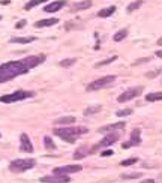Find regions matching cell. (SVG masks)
I'll return each mask as SVG.
<instances>
[{"instance_id":"34","label":"cell","mask_w":162,"mask_h":183,"mask_svg":"<svg viewBox=\"0 0 162 183\" xmlns=\"http://www.w3.org/2000/svg\"><path fill=\"white\" fill-rule=\"evenodd\" d=\"M111 155H113V150H104L102 153H101V156H111Z\"/></svg>"},{"instance_id":"23","label":"cell","mask_w":162,"mask_h":183,"mask_svg":"<svg viewBox=\"0 0 162 183\" xmlns=\"http://www.w3.org/2000/svg\"><path fill=\"white\" fill-rule=\"evenodd\" d=\"M126 36H128V30H126V29H123V30L117 32L116 35L113 36V39H114L116 42H120V41H123V39H125Z\"/></svg>"},{"instance_id":"2","label":"cell","mask_w":162,"mask_h":183,"mask_svg":"<svg viewBox=\"0 0 162 183\" xmlns=\"http://www.w3.org/2000/svg\"><path fill=\"white\" fill-rule=\"evenodd\" d=\"M54 134L60 137V138H63L66 143H75V140H77L78 135H81V134H87V128H83V126H66V128H56L54 129Z\"/></svg>"},{"instance_id":"39","label":"cell","mask_w":162,"mask_h":183,"mask_svg":"<svg viewBox=\"0 0 162 183\" xmlns=\"http://www.w3.org/2000/svg\"><path fill=\"white\" fill-rule=\"evenodd\" d=\"M0 18H2V17H0Z\"/></svg>"},{"instance_id":"31","label":"cell","mask_w":162,"mask_h":183,"mask_svg":"<svg viewBox=\"0 0 162 183\" xmlns=\"http://www.w3.org/2000/svg\"><path fill=\"white\" fill-rule=\"evenodd\" d=\"M140 173H131V174H122V179H138L140 177Z\"/></svg>"},{"instance_id":"33","label":"cell","mask_w":162,"mask_h":183,"mask_svg":"<svg viewBox=\"0 0 162 183\" xmlns=\"http://www.w3.org/2000/svg\"><path fill=\"white\" fill-rule=\"evenodd\" d=\"M162 72V69H158V71H155V72H149V74H147V77H156V75H158V74H161Z\"/></svg>"},{"instance_id":"5","label":"cell","mask_w":162,"mask_h":183,"mask_svg":"<svg viewBox=\"0 0 162 183\" xmlns=\"http://www.w3.org/2000/svg\"><path fill=\"white\" fill-rule=\"evenodd\" d=\"M116 81V75H105L102 78L93 80L89 86H87V92H95V90H99V89H104L107 86H110Z\"/></svg>"},{"instance_id":"8","label":"cell","mask_w":162,"mask_h":183,"mask_svg":"<svg viewBox=\"0 0 162 183\" xmlns=\"http://www.w3.org/2000/svg\"><path fill=\"white\" fill-rule=\"evenodd\" d=\"M44 60H45V56L44 54H38V56H27L21 62L26 65L29 69H32V68H36L38 65H41Z\"/></svg>"},{"instance_id":"6","label":"cell","mask_w":162,"mask_h":183,"mask_svg":"<svg viewBox=\"0 0 162 183\" xmlns=\"http://www.w3.org/2000/svg\"><path fill=\"white\" fill-rule=\"evenodd\" d=\"M141 92H143V87H131V89H128V90H125V92L117 98V102H120V104L128 102V101H131V99L140 96L141 95Z\"/></svg>"},{"instance_id":"11","label":"cell","mask_w":162,"mask_h":183,"mask_svg":"<svg viewBox=\"0 0 162 183\" xmlns=\"http://www.w3.org/2000/svg\"><path fill=\"white\" fill-rule=\"evenodd\" d=\"M20 150L26 152V153L33 152V144H32V141H30L27 134H21V137H20Z\"/></svg>"},{"instance_id":"1","label":"cell","mask_w":162,"mask_h":183,"mask_svg":"<svg viewBox=\"0 0 162 183\" xmlns=\"http://www.w3.org/2000/svg\"><path fill=\"white\" fill-rule=\"evenodd\" d=\"M27 71H29V68L21 60L3 63V65H0V83L9 81V80L15 78L18 75H23V74H26Z\"/></svg>"},{"instance_id":"17","label":"cell","mask_w":162,"mask_h":183,"mask_svg":"<svg viewBox=\"0 0 162 183\" xmlns=\"http://www.w3.org/2000/svg\"><path fill=\"white\" fill-rule=\"evenodd\" d=\"M33 41H36L35 36H27V38H12V39H11V42H14V44H29V42H33Z\"/></svg>"},{"instance_id":"3","label":"cell","mask_w":162,"mask_h":183,"mask_svg":"<svg viewBox=\"0 0 162 183\" xmlns=\"http://www.w3.org/2000/svg\"><path fill=\"white\" fill-rule=\"evenodd\" d=\"M35 96L33 92H29V90H17L11 95H3L0 96V102L3 104H12V102H17V101H23V99H27V98H32Z\"/></svg>"},{"instance_id":"20","label":"cell","mask_w":162,"mask_h":183,"mask_svg":"<svg viewBox=\"0 0 162 183\" xmlns=\"http://www.w3.org/2000/svg\"><path fill=\"white\" fill-rule=\"evenodd\" d=\"M87 150H89V149L84 147V146H83V147H80V149H77V152L74 153V159H83V158H86L89 153H90V152H87Z\"/></svg>"},{"instance_id":"30","label":"cell","mask_w":162,"mask_h":183,"mask_svg":"<svg viewBox=\"0 0 162 183\" xmlns=\"http://www.w3.org/2000/svg\"><path fill=\"white\" fill-rule=\"evenodd\" d=\"M132 114V110L131 108H125V110H119L116 116H119V117H125V116H131Z\"/></svg>"},{"instance_id":"14","label":"cell","mask_w":162,"mask_h":183,"mask_svg":"<svg viewBox=\"0 0 162 183\" xmlns=\"http://www.w3.org/2000/svg\"><path fill=\"white\" fill-rule=\"evenodd\" d=\"M65 5H66L65 0H57V2H53V3H50V5H47L44 9H45V12H57V11L62 9Z\"/></svg>"},{"instance_id":"25","label":"cell","mask_w":162,"mask_h":183,"mask_svg":"<svg viewBox=\"0 0 162 183\" xmlns=\"http://www.w3.org/2000/svg\"><path fill=\"white\" fill-rule=\"evenodd\" d=\"M44 146H45V149H48V150H54L56 149V144H54V141L50 137H45L44 138Z\"/></svg>"},{"instance_id":"38","label":"cell","mask_w":162,"mask_h":183,"mask_svg":"<svg viewBox=\"0 0 162 183\" xmlns=\"http://www.w3.org/2000/svg\"><path fill=\"white\" fill-rule=\"evenodd\" d=\"M0 137H2V135H0Z\"/></svg>"},{"instance_id":"16","label":"cell","mask_w":162,"mask_h":183,"mask_svg":"<svg viewBox=\"0 0 162 183\" xmlns=\"http://www.w3.org/2000/svg\"><path fill=\"white\" fill-rule=\"evenodd\" d=\"M126 126V123L125 122H119V123H114V125H108V126H104L99 129L101 134H105V132H111V131H116V129H122V128H125Z\"/></svg>"},{"instance_id":"15","label":"cell","mask_w":162,"mask_h":183,"mask_svg":"<svg viewBox=\"0 0 162 183\" xmlns=\"http://www.w3.org/2000/svg\"><path fill=\"white\" fill-rule=\"evenodd\" d=\"M57 23H59L57 18H47V20H39V21H36L35 26L36 27H51V26H56Z\"/></svg>"},{"instance_id":"19","label":"cell","mask_w":162,"mask_h":183,"mask_svg":"<svg viewBox=\"0 0 162 183\" xmlns=\"http://www.w3.org/2000/svg\"><path fill=\"white\" fill-rule=\"evenodd\" d=\"M75 122V117L74 116H65V117H59L56 120V125H71V123Z\"/></svg>"},{"instance_id":"18","label":"cell","mask_w":162,"mask_h":183,"mask_svg":"<svg viewBox=\"0 0 162 183\" xmlns=\"http://www.w3.org/2000/svg\"><path fill=\"white\" fill-rule=\"evenodd\" d=\"M114 12H116V6H110V8L101 9V11L98 12V17H101V18H107V17H110V15H113Z\"/></svg>"},{"instance_id":"29","label":"cell","mask_w":162,"mask_h":183,"mask_svg":"<svg viewBox=\"0 0 162 183\" xmlns=\"http://www.w3.org/2000/svg\"><path fill=\"white\" fill-rule=\"evenodd\" d=\"M75 62H77L75 59H65V60L60 62V66H62V68H69V66H72Z\"/></svg>"},{"instance_id":"28","label":"cell","mask_w":162,"mask_h":183,"mask_svg":"<svg viewBox=\"0 0 162 183\" xmlns=\"http://www.w3.org/2000/svg\"><path fill=\"white\" fill-rule=\"evenodd\" d=\"M137 162H138V159H137V158H129V159L122 161V162H120V165H122V167H129V165H132V164H137Z\"/></svg>"},{"instance_id":"35","label":"cell","mask_w":162,"mask_h":183,"mask_svg":"<svg viewBox=\"0 0 162 183\" xmlns=\"http://www.w3.org/2000/svg\"><path fill=\"white\" fill-rule=\"evenodd\" d=\"M141 183H155V180L153 179H146V180H143Z\"/></svg>"},{"instance_id":"13","label":"cell","mask_w":162,"mask_h":183,"mask_svg":"<svg viewBox=\"0 0 162 183\" xmlns=\"http://www.w3.org/2000/svg\"><path fill=\"white\" fill-rule=\"evenodd\" d=\"M92 6V2L90 0H81L78 3H74L72 8H71V12H80V11H86Z\"/></svg>"},{"instance_id":"7","label":"cell","mask_w":162,"mask_h":183,"mask_svg":"<svg viewBox=\"0 0 162 183\" xmlns=\"http://www.w3.org/2000/svg\"><path fill=\"white\" fill-rule=\"evenodd\" d=\"M117 140H119V134H117V132H111V134H108V135H107L102 141H99L96 146H93V147L90 149V153H93L95 150H98V149H102V147H107V146L114 144Z\"/></svg>"},{"instance_id":"27","label":"cell","mask_w":162,"mask_h":183,"mask_svg":"<svg viewBox=\"0 0 162 183\" xmlns=\"http://www.w3.org/2000/svg\"><path fill=\"white\" fill-rule=\"evenodd\" d=\"M141 5H143V0H135V2L129 3V6H128V12H132V11L138 9L140 6H141Z\"/></svg>"},{"instance_id":"36","label":"cell","mask_w":162,"mask_h":183,"mask_svg":"<svg viewBox=\"0 0 162 183\" xmlns=\"http://www.w3.org/2000/svg\"><path fill=\"white\" fill-rule=\"evenodd\" d=\"M156 56H158L159 59H162V50H159V51H156Z\"/></svg>"},{"instance_id":"26","label":"cell","mask_w":162,"mask_h":183,"mask_svg":"<svg viewBox=\"0 0 162 183\" xmlns=\"http://www.w3.org/2000/svg\"><path fill=\"white\" fill-rule=\"evenodd\" d=\"M44 2H47V0H30L29 3L26 5V11H30L32 8H35V6H38V5H41V3H44Z\"/></svg>"},{"instance_id":"37","label":"cell","mask_w":162,"mask_h":183,"mask_svg":"<svg viewBox=\"0 0 162 183\" xmlns=\"http://www.w3.org/2000/svg\"><path fill=\"white\" fill-rule=\"evenodd\" d=\"M158 45H161V47H162V38H159V39H158Z\"/></svg>"},{"instance_id":"4","label":"cell","mask_w":162,"mask_h":183,"mask_svg":"<svg viewBox=\"0 0 162 183\" xmlns=\"http://www.w3.org/2000/svg\"><path fill=\"white\" fill-rule=\"evenodd\" d=\"M35 159H15L9 164V170L14 173H23L35 167Z\"/></svg>"},{"instance_id":"9","label":"cell","mask_w":162,"mask_h":183,"mask_svg":"<svg viewBox=\"0 0 162 183\" xmlns=\"http://www.w3.org/2000/svg\"><path fill=\"white\" fill-rule=\"evenodd\" d=\"M69 180H71L69 176H65V174H54V176L41 177V182L42 183H68Z\"/></svg>"},{"instance_id":"22","label":"cell","mask_w":162,"mask_h":183,"mask_svg":"<svg viewBox=\"0 0 162 183\" xmlns=\"http://www.w3.org/2000/svg\"><path fill=\"white\" fill-rule=\"evenodd\" d=\"M101 110H102V107H101V105H95V107H89V108H86L84 116H92V114H96V113H99Z\"/></svg>"},{"instance_id":"32","label":"cell","mask_w":162,"mask_h":183,"mask_svg":"<svg viewBox=\"0 0 162 183\" xmlns=\"http://www.w3.org/2000/svg\"><path fill=\"white\" fill-rule=\"evenodd\" d=\"M24 26H26V20H21V21H18L17 24H15L17 29H21V27H24Z\"/></svg>"},{"instance_id":"12","label":"cell","mask_w":162,"mask_h":183,"mask_svg":"<svg viewBox=\"0 0 162 183\" xmlns=\"http://www.w3.org/2000/svg\"><path fill=\"white\" fill-rule=\"evenodd\" d=\"M141 144V137H140V129L137 128L131 132V141L128 143H123V149L132 147V146H140Z\"/></svg>"},{"instance_id":"10","label":"cell","mask_w":162,"mask_h":183,"mask_svg":"<svg viewBox=\"0 0 162 183\" xmlns=\"http://www.w3.org/2000/svg\"><path fill=\"white\" fill-rule=\"evenodd\" d=\"M78 171H81V165H65V167H57V168L53 170L54 174H65V176L71 174V173H78Z\"/></svg>"},{"instance_id":"24","label":"cell","mask_w":162,"mask_h":183,"mask_svg":"<svg viewBox=\"0 0 162 183\" xmlns=\"http://www.w3.org/2000/svg\"><path fill=\"white\" fill-rule=\"evenodd\" d=\"M114 60H117V56H111V57H108V59H105L102 62H98L95 65V68H101V66H105V65H110L111 62H114Z\"/></svg>"},{"instance_id":"21","label":"cell","mask_w":162,"mask_h":183,"mask_svg":"<svg viewBox=\"0 0 162 183\" xmlns=\"http://www.w3.org/2000/svg\"><path fill=\"white\" fill-rule=\"evenodd\" d=\"M146 101H149V102L162 101V92H153V93H149V95H146Z\"/></svg>"}]
</instances>
